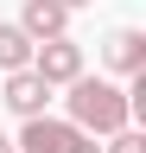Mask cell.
I'll return each mask as SVG.
<instances>
[{"mask_svg": "<svg viewBox=\"0 0 146 153\" xmlns=\"http://www.w3.org/2000/svg\"><path fill=\"white\" fill-rule=\"evenodd\" d=\"M102 64L114 70V76H134V70H146V32H134V26L108 32V38H102Z\"/></svg>", "mask_w": 146, "mask_h": 153, "instance_id": "cell-5", "label": "cell"}, {"mask_svg": "<svg viewBox=\"0 0 146 153\" xmlns=\"http://www.w3.org/2000/svg\"><path fill=\"white\" fill-rule=\"evenodd\" d=\"M76 134H83V128L70 121V115H64V121H57V115H26V128H19L13 147H19V153H64Z\"/></svg>", "mask_w": 146, "mask_h": 153, "instance_id": "cell-3", "label": "cell"}, {"mask_svg": "<svg viewBox=\"0 0 146 153\" xmlns=\"http://www.w3.org/2000/svg\"><path fill=\"white\" fill-rule=\"evenodd\" d=\"M102 153H146V134H134V121H127L114 134H102Z\"/></svg>", "mask_w": 146, "mask_h": 153, "instance_id": "cell-8", "label": "cell"}, {"mask_svg": "<svg viewBox=\"0 0 146 153\" xmlns=\"http://www.w3.org/2000/svg\"><path fill=\"white\" fill-rule=\"evenodd\" d=\"M0 102L19 115V121H26V115H45V102H51V83H45L32 64H19V70H7V89H0Z\"/></svg>", "mask_w": 146, "mask_h": 153, "instance_id": "cell-4", "label": "cell"}, {"mask_svg": "<svg viewBox=\"0 0 146 153\" xmlns=\"http://www.w3.org/2000/svg\"><path fill=\"white\" fill-rule=\"evenodd\" d=\"M0 153H19V147H13V140H7V134H0Z\"/></svg>", "mask_w": 146, "mask_h": 153, "instance_id": "cell-10", "label": "cell"}, {"mask_svg": "<svg viewBox=\"0 0 146 153\" xmlns=\"http://www.w3.org/2000/svg\"><path fill=\"white\" fill-rule=\"evenodd\" d=\"M64 153H102V147H95V134H76V140H70Z\"/></svg>", "mask_w": 146, "mask_h": 153, "instance_id": "cell-9", "label": "cell"}, {"mask_svg": "<svg viewBox=\"0 0 146 153\" xmlns=\"http://www.w3.org/2000/svg\"><path fill=\"white\" fill-rule=\"evenodd\" d=\"M32 70H38L45 83L57 89V83H70V76L83 70V45H76L70 32H57V38H38V45H32Z\"/></svg>", "mask_w": 146, "mask_h": 153, "instance_id": "cell-2", "label": "cell"}, {"mask_svg": "<svg viewBox=\"0 0 146 153\" xmlns=\"http://www.w3.org/2000/svg\"><path fill=\"white\" fill-rule=\"evenodd\" d=\"M19 26L32 38H57V32H70V7H64V0H26Z\"/></svg>", "mask_w": 146, "mask_h": 153, "instance_id": "cell-6", "label": "cell"}, {"mask_svg": "<svg viewBox=\"0 0 146 153\" xmlns=\"http://www.w3.org/2000/svg\"><path fill=\"white\" fill-rule=\"evenodd\" d=\"M64 89H70V96H64L70 121H76L83 134H95V140L134 121V108H127V89L114 83V76H83V70H76V76H70Z\"/></svg>", "mask_w": 146, "mask_h": 153, "instance_id": "cell-1", "label": "cell"}, {"mask_svg": "<svg viewBox=\"0 0 146 153\" xmlns=\"http://www.w3.org/2000/svg\"><path fill=\"white\" fill-rule=\"evenodd\" d=\"M32 45H38V38H32L26 26H7V19H0V70H19V64H32Z\"/></svg>", "mask_w": 146, "mask_h": 153, "instance_id": "cell-7", "label": "cell"}, {"mask_svg": "<svg viewBox=\"0 0 146 153\" xmlns=\"http://www.w3.org/2000/svg\"><path fill=\"white\" fill-rule=\"evenodd\" d=\"M64 7H70V13H76V7H89V0H64Z\"/></svg>", "mask_w": 146, "mask_h": 153, "instance_id": "cell-11", "label": "cell"}]
</instances>
